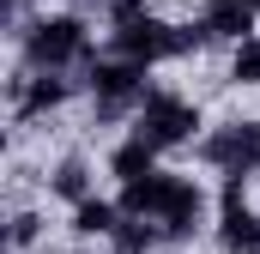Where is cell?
I'll return each mask as SVG.
<instances>
[{
    "instance_id": "4",
    "label": "cell",
    "mask_w": 260,
    "mask_h": 254,
    "mask_svg": "<svg viewBox=\"0 0 260 254\" xmlns=\"http://www.w3.org/2000/svg\"><path fill=\"white\" fill-rule=\"evenodd\" d=\"M73 91H79V73H67V67H30V73H24V91L12 97V121L55 115V109L73 103Z\"/></svg>"
},
{
    "instance_id": "7",
    "label": "cell",
    "mask_w": 260,
    "mask_h": 254,
    "mask_svg": "<svg viewBox=\"0 0 260 254\" xmlns=\"http://www.w3.org/2000/svg\"><path fill=\"white\" fill-rule=\"evenodd\" d=\"M43 188H49V200H61V206H79V200H91V194H97V164H91L85 151H67V157L49 164Z\"/></svg>"
},
{
    "instance_id": "10",
    "label": "cell",
    "mask_w": 260,
    "mask_h": 254,
    "mask_svg": "<svg viewBox=\"0 0 260 254\" xmlns=\"http://www.w3.org/2000/svg\"><path fill=\"white\" fill-rule=\"evenodd\" d=\"M230 85L260 91V30H254V37H242V43L230 49Z\"/></svg>"
},
{
    "instance_id": "5",
    "label": "cell",
    "mask_w": 260,
    "mask_h": 254,
    "mask_svg": "<svg viewBox=\"0 0 260 254\" xmlns=\"http://www.w3.org/2000/svg\"><path fill=\"white\" fill-rule=\"evenodd\" d=\"M194 18L206 24L212 43H230V49H236L242 37H254V30H260V6H254V0H206Z\"/></svg>"
},
{
    "instance_id": "1",
    "label": "cell",
    "mask_w": 260,
    "mask_h": 254,
    "mask_svg": "<svg viewBox=\"0 0 260 254\" xmlns=\"http://www.w3.org/2000/svg\"><path fill=\"white\" fill-rule=\"evenodd\" d=\"M12 49L24 67H67V73H85L91 55L103 49L91 37V18L85 12H37V18H12ZM85 85V79H79Z\"/></svg>"
},
{
    "instance_id": "8",
    "label": "cell",
    "mask_w": 260,
    "mask_h": 254,
    "mask_svg": "<svg viewBox=\"0 0 260 254\" xmlns=\"http://www.w3.org/2000/svg\"><path fill=\"white\" fill-rule=\"evenodd\" d=\"M115 224H121V200H115V194H91V200L67 206V230H73V242H109Z\"/></svg>"
},
{
    "instance_id": "6",
    "label": "cell",
    "mask_w": 260,
    "mask_h": 254,
    "mask_svg": "<svg viewBox=\"0 0 260 254\" xmlns=\"http://www.w3.org/2000/svg\"><path fill=\"white\" fill-rule=\"evenodd\" d=\"M151 170H164V151H157L145 133H133V127L103 151V176H115V188H121V182H139V176H151Z\"/></svg>"
},
{
    "instance_id": "11",
    "label": "cell",
    "mask_w": 260,
    "mask_h": 254,
    "mask_svg": "<svg viewBox=\"0 0 260 254\" xmlns=\"http://www.w3.org/2000/svg\"><path fill=\"white\" fill-rule=\"evenodd\" d=\"M43 236H49V218H43V212H30V206L12 212V224H6V248H12V254H30Z\"/></svg>"
},
{
    "instance_id": "3",
    "label": "cell",
    "mask_w": 260,
    "mask_h": 254,
    "mask_svg": "<svg viewBox=\"0 0 260 254\" xmlns=\"http://www.w3.org/2000/svg\"><path fill=\"white\" fill-rule=\"evenodd\" d=\"M212 212H218V200L206 194V182H200V176H182V170H170V194H164V212H157L164 242H170V248L194 242L200 230L212 224Z\"/></svg>"
},
{
    "instance_id": "14",
    "label": "cell",
    "mask_w": 260,
    "mask_h": 254,
    "mask_svg": "<svg viewBox=\"0 0 260 254\" xmlns=\"http://www.w3.org/2000/svg\"><path fill=\"white\" fill-rule=\"evenodd\" d=\"M254 6H260V0H254Z\"/></svg>"
},
{
    "instance_id": "12",
    "label": "cell",
    "mask_w": 260,
    "mask_h": 254,
    "mask_svg": "<svg viewBox=\"0 0 260 254\" xmlns=\"http://www.w3.org/2000/svg\"><path fill=\"white\" fill-rule=\"evenodd\" d=\"M67 254H103V242H79V248H67Z\"/></svg>"
},
{
    "instance_id": "13",
    "label": "cell",
    "mask_w": 260,
    "mask_h": 254,
    "mask_svg": "<svg viewBox=\"0 0 260 254\" xmlns=\"http://www.w3.org/2000/svg\"><path fill=\"white\" fill-rule=\"evenodd\" d=\"M151 254H164V248H151Z\"/></svg>"
},
{
    "instance_id": "9",
    "label": "cell",
    "mask_w": 260,
    "mask_h": 254,
    "mask_svg": "<svg viewBox=\"0 0 260 254\" xmlns=\"http://www.w3.org/2000/svg\"><path fill=\"white\" fill-rule=\"evenodd\" d=\"M103 248L109 254H151V248H170V242H164V224H157V218H127V212H121V224L109 230Z\"/></svg>"
},
{
    "instance_id": "2",
    "label": "cell",
    "mask_w": 260,
    "mask_h": 254,
    "mask_svg": "<svg viewBox=\"0 0 260 254\" xmlns=\"http://www.w3.org/2000/svg\"><path fill=\"white\" fill-rule=\"evenodd\" d=\"M133 133H145L164 157L170 151H194L200 133H206V115H200L194 97H182V91H170V85H157L151 79V91H145V103H139V115H133Z\"/></svg>"
}]
</instances>
